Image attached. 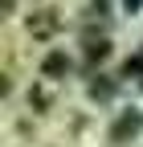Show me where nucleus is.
I'll use <instances>...</instances> for the list:
<instances>
[{"mask_svg": "<svg viewBox=\"0 0 143 147\" xmlns=\"http://www.w3.org/2000/svg\"><path fill=\"white\" fill-rule=\"evenodd\" d=\"M29 106H37V115H41V110L49 106V94L45 90H29Z\"/></svg>", "mask_w": 143, "mask_h": 147, "instance_id": "nucleus-6", "label": "nucleus"}, {"mask_svg": "<svg viewBox=\"0 0 143 147\" xmlns=\"http://www.w3.org/2000/svg\"><path fill=\"white\" fill-rule=\"evenodd\" d=\"M111 21H115V0H90L82 12V33H111Z\"/></svg>", "mask_w": 143, "mask_h": 147, "instance_id": "nucleus-1", "label": "nucleus"}, {"mask_svg": "<svg viewBox=\"0 0 143 147\" xmlns=\"http://www.w3.org/2000/svg\"><path fill=\"white\" fill-rule=\"evenodd\" d=\"M69 69H74L69 53H65V49H49L45 61H41V78H45V82H61V78H69Z\"/></svg>", "mask_w": 143, "mask_h": 147, "instance_id": "nucleus-3", "label": "nucleus"}, {"mask_svg": "<svg viewBox=\"0 0 143 147\" xmlns=\"http://www.w3.org/2000/svg\"><path fill=\"white\" fill-rule=\"evenodd\" d=\"M139 127H143V119L135 115V110H123V115L115 119V127H111V143H123V139H135V135H139Z\"/></svg>", "mask_w": 143, "mask_h": 147, "instance_id": "nucleus-4", "label": "nucleus"}, {"mask_svg": "<svg viewBox=\"0 0 143 147\" xmlns=\"http://www.w3.org/2000/svg\"><path fill=\"white\" fill-rule=\"evenodd\" d=\"M53 25H57L53 8H41L37 16H29V33H33V37H45V33H53Z\"/></svg>", "mask_w": 143, "mask_h": 147, "instance_id": "nucleus-5", "label": "nucleus"}, {"mask_svg": "<svg viewBox=\"0 0 143 147\" xmlns=\"http://www.w3.org/2000/svg\"><path fill=\"white\" fill-rule=\"evenodd\" d=\"M82 57H86V65H98V61H106L111 57V33H82Z\"/></svg>", "mask_w": 143, "mask_h": 147, "instance_id": "nucleus-2", "label": "nucleus"}, {"mask_svg": "<svg viewBox=\"0 0 143 147\" xmlns=\"http://www.w3.org/2000/svg\"><path fill=\"white\" fill-rule=\"evenodd\" d=\"M127 8H131V12H135V8H143V0H127Z\"/></svg>", "mask_w": 143, "mask_h": 147, "instance_id": "nucleus-7", "label": "nucleus"}]
</instances>
